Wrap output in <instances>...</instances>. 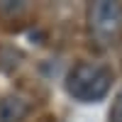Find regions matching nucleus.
<instances>
[{"label":"nucleus","instance_id":"f257e3e1","mask_svg":"<svg viewBox=\"0 0 122 122\" xmlns=\"http://www.w3.org/2000/svg\"><path fill=\"white\" fill-rule=\"evenodd\" d=\"M112 83H115V73L107 64L76 61L64 78V90L71 100L81 105H95L110 95Z\"/></svg>","mask_w":122,"mask_h":122},{"label":"nucleus","instance_id":"f03ea898","mask_svg":"<svg viewBox=\"0 0 122 122\" xmlns=\"http://www.w3.org/2000/svg\"><path fill=\"white\" fill-rule=\"evenodd\" d=\"M88 37L100 49H112L122 42V3L95 0L86 7Z\"/></svg>","mask_w":122,"mask_h":122},{"label":"nucleus","instance_id":"7ed1b4c3","mask_svg":"<svg viewBox=\"0 0 122 122\" xmlns=\"http://www.w3.org/2000/svg\"><path fill=\"white\" fill-rule=\"evenodd\" d=\"M29 115V103L22 95H3L0 98V122H22Z\"/></svg>","mask_w":122,"mask_h":122},{"label":"nucleus","instance_id":"20e7f679","mask_svg":"<svg viewBox=\"0 0 122 122\" xmlns=\"http://www.w3.org/2000/svg\"><path fill=\"white\" fill-rule=\"evenodd\" d=\"M107 117H110V122H122V88L112 98V105H110V115Z\"/></svg>","mask_w":122,"mask_h":122}]
</instances>
